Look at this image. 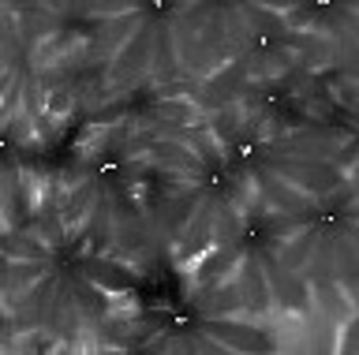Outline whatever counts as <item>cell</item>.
<instances>
[{
	"label": "cell",
	"instance_id": "6da1fadb",
	"mask_svg": "<svg viewBox=\"0 0 359 355\" xmlns=\"http://www.w3.org/2000/svg\"><path fill=\"white\" fill-rule=\"evenodd\" d=\"M135 262L60 191L41 198L4 247V314L34 333H90L135 299Z\"/></svg>",
	"mask_w": 359,
	"mask_h": 355
},
{
	"label": "cell",
	"instance_id": "7a4b0ae2",
	"mask_svg": "<svg viewBox=\"0 0 359 355\" xmlns=\"http://www.w3.org/2000/svg\"><path fill=\"white\" fill-rule=\"evenodd\" d=\"M135 124L142 153L150 239L176 265L232 239L258 214V198L198 102L146 113Z\"/></svg>",
	"mask_w": 359,
	"mask_h": 355
},
{
	"label": "cell",
	"instance_id": "3957f363",
	"mask_svg": "<svg viewBox=\"0 0 359 355\" xmlns=\"http://www.w3.org/2000/svg\"><path fill=\"white\" fill-rule=\"evenodd\" d=\"M292 0H176L168 41V83H184L217 64L251 57Z\"/></svg>",
	"mask_w": 359,
	"mask_h": 355
},
{
	"label": "cell",
	"instance_id": "277c9868",
	"mask_svg": "<svg viewBox=\"0 0 359 355\" xmlns=\"http://www.w3.org/2000/svg\"><path fill=\"white\" fill-rule=\"evenodd\" d=\"M251 60L307 75L352 71L359 64V0H292Z\"/></svg>",
	"mask_w": 359,
	"mask_h": 355
},
{
	"label": "cell",
	"instance_id": "5b68a950",
	"mask_svg": "<svg viewBox=\"0 0 359 355\" xmlns=\"http://www.w3.org/2000/svg\"><path fill=\"white\" fill-rule=\"evenodd\" d=\"M341 79H348V83H355V86H359V64H355V68H352V71H344V75H341Z\"/></svg>",
	"mask_w": 359,
	"mask_h": 355
}]
</instances>
